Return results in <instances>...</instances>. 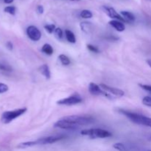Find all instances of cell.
<instances>
[{
  "mask_svg": "<svg viewBox=\"0 0 151 151\" xmlns=\"http://www.w3.org/2000/svg\"><path fill=\"white\" fill-rule=\"evenodd\" d=\"M62 119L78 127L81 126V125H89V124L93 123L94 122V119L92 116H81V115H70V116H64Z\"/></svg>",
  "mask_w": 151,
  "mask_h": 151,
  "instance_id": "obj_1",
  "label": "cell"
},
{
  "mask_svg": "<svg viewBox=\"0 0 151 151\" xmlns=\"http://www.w3.org/2000/svg\"><path fill=\"white\" fill-rule=\"evenodd\" d=\"M83 136H86L91 139H105L111 137L112 136L111 133L106 130L102 128H91V129H85L81 131Z\"/></svg>",
  "mask_w": 151,
  "mask_h": 151,
  "instance_id": "obj_2",
  "label": "cell"
},
{
  "mask_svg": "<svg viewBox=\"0 0 151 151\" xmlns=\"http://www.w3.org/2000/svg\"><path fill=\"white\" fill-rule=\"evenodd\" d=\"M27 108H23V109H16L13 111H4V113L1 114V120L4 124H8L15 119L18 118L19 116H22V114L27 111Z\"/></svg>",
  "mask_w": 151,
  "mask_h": 151,
  "instance_id": "obj_3",
  "label": "cell"
},
{
  "mask_svg": "<svg viewBox=\"0 0 151 151\" xmlns=\"http://www.w3.org/2000/svg\"><path fill=\"white\" fill-rule=\"evenodd\" d=\"M82 101L83 98L81 97V95L78 93H75L69 97L58 100L57 102V104L60 105V106H73V105L79 104L82 103Z\"/></svg>",
  "mask_w": 151,
  "mask_h": 151,
  "instance_id": "obj_4",
  "label": "cell"
},
{
  "mask_svg": "<svg viewBox=\"0 0 151 151\" xmlns=\"http://www.w3.org/2000/svg\"><path fill=\"white\" fill-rule=\"evenodd\" d=\"M66 138V136L63 135V134H58V135H53L50 136V137H42L41 139H38L36 140L37 145H50L52 144V143L57 142L60 141V140Z\"/></svg>",
  "mask_w": 151,
  "mask_h": 151,
  "instance_id": "obj_5",
  "label": "cell"
},
{
  "mask_svg": "<svg viewBox=\"0 0 151 151\" xmlns=\"http://www.w3.org/2000/svg\"><path fill=\"white\" fill-rule=\"evenodd\" d=\"M88 91L93 95H102L108 97V98L113 99V97H111L110 94H108V92H106L100 88V86L94 83H90L89 86H88Z\"/></svg>",
  "mask_w": 151,
  "mask_h": 151,
  "instance_id": "obj_6",
  "label": "cell"
},
{
  "mask_svg": "<svg viewBox=\"0 0 151 151\" xmlns=\"http://www.w3.org/2000/svg\"><path fill=\"white\" fill-rule=\"evenodd\" d=\"M102 8L104 10L105 13L108 15V16L110 17L111 19H113L114 20L120 21V22H124V23H126V21L124 19V18L120 14H119L114 7H109V6H103Z\"/></svg>",
  "mask_w": 151,
  "mask_h": 151,
  "instance_id": "obj_7",
  "label": "cell"
},
{
  "mask_svg": "<svg viewBox=\"0 0 151 151\" xmlns=\"http://www.w3.org/2000/svg\"><path fill=\"white\" fill-rule=\"evenodd\" d=\"M27 35L28 38L33 41H38L41 38V32L38 27L33 25H30L27 28Z\"/></svg>",
  "mask_w": 151,
  "mask_h": 151,
  "instance_id": "obj_8",
  "label": "cell"
},
{
  "mask_svg": "<svg viewBox=\"0 0 151 151\" xmlns=\"http://www.w3.org/2000/svg\"><path fill=\"white\" fill-rule=\"evenodd\" d=\"M100 88L103 90H104L106 92L109 93L111 95H114L116 97H123L124 94H125V92H124L122 90L119 89V88H115V87H111L109 86L106 85V84L101 83L100 84Z\"/></svg>",
  "mask_w": 151,
  "mask_h": 151,
  "instance_id": "obj_9",
  "label": "cell"
},
{
  "mask_svg": "<svg viewBox=\"0 0 151 151\" xmlns=\"http://www.w3.org/2000/svg\"><path fill=\"white\" fill-rule=\"evenodd\" d=\"M55 128H62V129H66V130H75L78 128L79 127L77 125H74V124L71 123V122H67V121L64 120L63 119H60L58 122H56L54 124Z\"/></svg>",
  "mask_w": 151,
  "mask_h": 151,
  "instance_id": "obj_10",
  "label": "cell"
},
{
  "mask_svg": "<svg viewBox=\"0 0 151 151\" xmlns=\"http://www.w3.org/2000/svg\"><path fill=\"white\" fill-rule=\"evenodd\" d=\"M109 24L112 27L114 28L116 30H117L118 32H123L125 29V26L124 24V22H120V21L118 20H111L109 22Z\"/></svg>",
  "mask_w": 151,
  "mask_h": 151,
  "instance_id": "obj_11",
  "label": "cell"
},
{
  "mask_svg": "<svg viewBox=\"0 0 151 151\" xmlns=\"http://www.w3.org/2000/svg\"><path fill=\"white\" fill-rule=\"evenodd\" d=\"M39 71L41 75L44 77L47 80L50 79L51 78V72H50V67L47 64H43L39 67Z\"/></svg>",
  "mask_w": 151,
  "mask_h": 151,
  "instance_id": "obj_12",
  "label": "cell"
},
{
  "mask_svg": "<svg viewBox=\"0 0 151 151\" xmlns=\"http://www.w3.org/2000/svg\"><path fill=\"white\" fill-rule=\"evenodd\" d=\"M120 15L124 18L126 22H130V23H132L135 21L136 17L134 14H133L131 12L126 11V10H124L120 13Z\"/></svg>",
  "mask_w": 151,
  "mask_h": 151,
  "instance_id": "obj_13",
  "label": "cell"
},
{
  "mask_svg": "<svg viewBox=\"0 0 151 151\" xmlns=\"http://www.w3.org/2000/svg\"><path fill=\"white\" fill-rule=\"evenodd\" d=\"M80 26H81V30L83 31L86 34H90L91 32V31H92L93 25L91 22H81Z\"/></svg>",
  "mask_w": 151,
  "mask_h": 151,
  "instance_id": "obj_14",
  "label": "cell"
},
{
  "mask_svg": "<svg viewBox=\"0 0 151 151\" xmlns=\"http://www.w3.org/2000/svg\"><path fill=\"white\" fill-rule=\"evenodd\" d=\"M65 35H66V38L69 43H72V44H75L76 43V38L75 36V34L73 33V32L69 29H66L65 30Z\"/></svg>",
  "mask_w": 151,
  "mask_h": 151,
  "instance_id": "obj_15",
  "label": "cell"
},
{
  "mask_svg": "<svg viewBox=\"0 0 151 151\" xmlns=\"http://www.w3.org/2000/svg\"><path fill=\"white\" fill-rule=\"evenodd\" d=\"M41 52L47 55H52L53 54L54 50L50 44H45L43 45L42 48H41Z\"/></svg>",
  "mask_w": 151,
  "mask_h": 151,
  "instance_id": "obj_16",
  "label": "cell"
},
{
  "mask_svg": "<svg viewBox=\"0 0 151 151\" xmlns=\"http://www.w3.org/2000/svg\"><path fill=\"white\" fill-rule=\"evenodd\" d=\"M35 145H37L36 140H35V141H29V142H25L20 143V144L17 145V148L24 149V148H27V147H32V146H35Z\"/></svg>",
  "mask_w": 151,
  "mask_h": 151,
  "instance_id": "obj_17",
  "label": "cell"
},
{
  "mask_svg": "<svg viewBox=\"0 0 151 151\" xmlns=\"http://www.w3.org/2000/svg\"><path fill=\"white\" fill-rule=\"evenodd\" d=\"M58 59L60 63H61V64L63 65V66H69L70 64V59L66 55L60 54L58 56Z\"/></svg>",
  "mask_w": 151,
  "mask_h": 151,
  "instance_id": "obj_18",
  "label": "cell"
},
{
  "mask_svg": "<svg viewBox=\"0 0 151 151\" xmlns=\"http://www.w3.org/2000/svg\"><path fill=\"white\" fill-rule=\"evenodd\" d=\"M81 16L83 19H91L93 16L92 13L88 10H83L81 11Z\"/></svg>",
  "mask_w": 151,
  "mask_h": 151,
  "instance_id": "obj_19",
  "label": "cell"
},
{
  "mask_svg": "<svg viewBox=\"0 0 151 151\" xmlns=\"http://www.w3.org/2000/svg\"><path fill=\"white\" fill-rule=\"evenodd\" d=\"M44 29H45V30L47 31L48 33L52 34V33H54L56 27H55V25L52 24H46L45 26H44Z\"/></svg>",
  "mask_w": 151,
  "mask_h": 151,
  "instance_id": "obj_20",
  "label": "cell"
},
{
  "mask_svg": "<svg viewBox=\"0 0 151 151\" xmlns=\"http://www.w3.org/2000/svg\"><path fill=\"white\" fill-rule=\"evenodd\" d=\"M113 147L114 148L119 151H128L125 145H123L122 143H115L113 145Z\"/></svg>",
  "mask_w": 151,
  "mask_h": 151,
  "instance_id": "obj_21",
  "label": "cell"
},
{
  "mask_svg": "<svg viewBox=\"0 0 151 151\" xmlns=\"http://www.w3.org/2000/svg\"><path fill=\"white\" fill-rule=\"evenodd\" d=\"M16 9L14 6H7V7H6L4 9V11L5 12V13H9V14L10 15H13V16H14V15L16 14Z\"/></svg>",
  "mask_w": 151,
  "mask_h": 151,
  "instance_id": "obj_22",
  "label": "cell"
},
{
  "mask_svg": "<svg viewBox=\"0 0 151 151\" xmlns=\"http://www.w3.org/2000/svg\"><path fill=\"white\" fill-rule=\"evenodd\" d=\"M54 34H55V36L56 38H58V39H61L63 36V30L59 27L56 28L54 32Z\"/></svg>",
  "mask_w": 151,
  "mask_h": 151,
  "instance_id": "obj_23",
  "label": "cell"
},
{
  "mask_svg": "<svg viewBox=\"0 0 151 151\" xmlns=\"http://www.w3.org/2000/svg\"><path fill=\"white\" fill-rule=\"evenodd\" d=\"M0 70L6 71V72H11L12 67L10 66H9L8 64L0 63Z\"/></svg>",
  "mask_w": 151,
  "mask_h": 151,
  "instance_id": "obj_24",
  "label": "cell"
},
{
  "mask_svg": "<svg viewBox=\"0 0 151 151\" xmlns=\"http://www.w3.org/2000/svg\"><path fill=\"white\" fill-rule=\"evenodd\" d=\"M142 103L145 106L151 107V97L149 96H145V97H143Z\"/></svg>",
  "mask_w": 151,
  "mask_h": 151,
  "instance_id": "obj_25",
  "label": "cell"
},
{
  "mask_svg": "<svg viewBox=\"0 0 151 151\" xmlns=\"http://www.w3.org/2000/svg\"><path fill=\"white\" fill-rule=\"evenodd\" d=\"M87 49H88L89 51L92 52H95V53L100 52L99 49L97 48V47H95V46L91 45V44H88V45H87Z\"/></svg>",
  "mask_w": 151,
  "mask_h": 151,
  "instance_id": "obj_26",
  "label": "cell"
},
{
  "mask_svg": "<svg viewBox=\"0 0 151 151\" xmlns=\"http://www.w3.org/2000/svg\"><path fill=\"white\" fill-rule=\"evenodd\" d=\"M9 88L6 84L1 83H0V94H2V93L6 92V91H8Z\"/></svg>",
  "mask_w": 151,
  "mask_h": 151,
  "instance_id": "obj_27",
  "label": "cell"
},
{
  "mask_svg": "<svg viewBox=\"0 0 151 151\" xmlns=\"http://www.w3.org/2000/svg\"><path fill=\"white\" fill-rule=\"evenodd\" d=\"M139 86L141 87L142 89L145 90V91H149L151 93V86L150 85H146V84H139Z\"/></svg>",
  "mask_w": 151,
  "mask_h": 151,
  "instance_id": "obj_28",
  "label": "cell"
},
{
  "mask_svg": "<svg viewBox=\"0 0 151 151\" xmlns=\"http://www.w3.org/2000/svg\"><path fill=\"white\" fill-rule=\"evenodd\" d=\"M37 11H38V13L39 14H42L44 11V7L42 5H38V7H37Z\"/></svg>",
  "mask_w": 151,
  "mask_h": 151,
  "instance_id": "obj_29",
  "label": "cell"
},
{
  "mask_svg": "<svg viewBox=\"0 0 151 151\" xmlns=\"http://www.w3.org/2000/svg\"><path fill=\"white\" fill-rule=\"evenodd\" d=\"M6 46H7V49L10 50H12L13 49V44H12L10 41H8V42H7V44H6Z\"/></svg>",
  "mask_w": 151,
  "mask_h": 151,
  "instance_id": "obj_30",
  "label": "cell"
},
{
  "mask_svg": "<svg viewBox=\"0 0 151 151\" xmlns=\"http://www.w3.org/2000/svg\"><path fill=\"white\" fill-rule=\"evenodd\" d=\"M4 1L6 4H10V3L13 2V0H4Z\"/></svg>",
  "mask_w": 151,
  "mask_h": 151,
  "instance_id": "obj_31",
  "label": "cell"
},
{
  "mask_svg": "<svg viewBox=\"0 0 151 151\" xmlns=\"http://www.w3.org/2000/svg\"><path fill=\"white\" fill-rule=\"evenodd\" d=\"M147 63L148 64V66L151 68V59H148V60H147Z\"/></svg>",
  "mask_w": 151,
  "mask_h": 151,
  "instance_id": "obj_32",
  "label": "cell"
},
{
  "mask_svg": "<svg viewBox=\"0 0 151 151\" xmlns=\"http://www.w3.org/2000/svg\"><path fill=\"white\" fill-rule=\"evenodd\" d=\"M148 127H150V128H151V119H150V123H149V125H148Z\"/></svg>",
  "mask_w": 151,
  "mask_h": 151,
  "instance_id": "obj_33",
  "label": "cell"
},
{
  "mask_svg": "<svg viewBox=\"0 0 151 151\" xmlns=\"http://www.w3.org/2000/svg\"><path fill=\"white\" fill-rule=\"evenodd\" d=\"M70 1H81V0H70Z\"/></svg>",
  "mask_w": 151,
  "mask_h": 151,
  "instance_id": "obj_34",
  "label": "cell"
},
{
  "mask_svg": "<svg viewBox=\"0 0 151 151\" xmlns=\"http://www.w3.org/2000/svg\"><path fill=\"white\" fill-rule=\"evenodd\" d=\"M150 151H151V150H150Z\"/></svg>",
  "mask_w": 151,
  "mask_h": 151,
  "instance_id": "obj_35",
  "label": "cell"
}]
</instances>
